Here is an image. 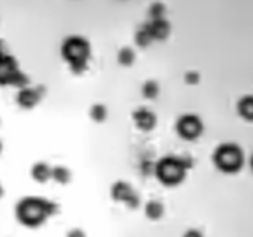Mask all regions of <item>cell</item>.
Masks as SVG:
<instances>
[{
  "instance_id": "obj_8",
  "label": "cell",
  "mask_w": 253,
  "mask_h": 237,
  "mask_svg": "<svg viewBox=\"0 0 253 237\" xmlns=\"http://www.w3.org/2000/svg\"><path fill=\"white\" fill-rule=\"evenodd\" d=\"M0 84L2 86H16L23 90V88L28 86V76H25L20 69L14 72H9V74H0Z\"/></svg>"
},
{
  "instance_id": "obj_18",
  "label": "cell",
  "mask_w": 253,
  "mask_h": 237,
  "mask_svg": "<svg viewBox=\"0 0 253 237\" xmlns=\"http://www.w3.org/2000/svg\"><path fill=\"white\" fill-rule=\"evenodd\" d=\"M18 71V63H16V58L7 53L2 55V62H0V74H9V72Z\"/></svg>"
},
{
  "instance_id": "obj_9",
  "label": "cell",
  "mask_w": 253,
  "mask_h": 237,
  "mask_svg": "<svg viewBox=\"0 0 253 237\" xmlns=\"http://www.w3.org/2000/svg\"><path fill=\"white\" fill-rule=\"evenodd\" d=\"M153 40H166L170 34V23L164 18V20H153L148 23Z\"/></svg>"
},
{
  "instance_id": "obj_19",
  "label": "cell",
  "mask_w": 253,
  "mask_h": 237,
  "mask_svg": "<svg viewBox=\"0 0 253 237\" xmlns=\"http://www.w3.org/2000/svg\"><path fill=\"white\" fill-rule=\"evenodd\" d=\"M90 118L95 123H104L107 118V107L104 104H93L90 109Z\"/></svg>"
},
{
  "instance_id": "obj_25",
  "label": "cell",
  "mask_w": 253,
  "mask_h": 237,
  "mask_svg": "<svg viewBox=\"0 0 253 237\" xmlns=\"http://www.w3.org/2000/svg\"><path fill=\"white\" fill-rule=\"evenodd\" d=\"M67 237H86V234L83 232V230H79V229H72L67 232Z\"/></svg>"
},
{
  "instance_id": "obj_4",
  "label": "cell",
  "mask_w": 253,
  "mask_h": 237,
  "mask_svg": "<svg viewBox=\"0 0 253 237\" xmlns=\"http://www.w3.org/2000/svg\"><path fill=\"white\" fill-rule=\"evenodd\" d=\"M211 160L220 172L234 174L237 170H241L243 163H245V155H243V150L237 144L229 142V144H220L214 150Z\"/></svg>"
},
{
  "instance_id": "obj_2",
  "label": "cell",
  "mask_w": 253,
  "mask_h": 237,
  "mask_svg": "<svg viewBox=\"0 0 253 237\" xmlns=\"http://www.w3.org/2000/svg\"><path fill=\"white\" fill-rule=\"evenodd\" d=\"M192 167L190 158L179 157H164L155 165V176L162 185L176 186L185 179L186 170Z\"/></svg>"
},
{
  "instance_id": "obj_20",
  "label": "cell",
  "mask_w": 253,
  "mask_h": 237,
  "mask_svg": "<svg viewBox=\"0 0 253 237\" xmlns=\"http://www.w3.org/2000/svg\"><path fill=\"white\" fill-rule=\"evenodd\" d=\"M164 14H166V5L157 2V4L150 5V18L153 20H164Z\"/></svg>"
},
{
  "instance_id": "obj_11",
  "label": "cell",
  "mask_w": 253,
  "mask_h": 237,
  "mask_svg": "<svg viewBox=\"0 0 253 237\" xmlns=\"http://www.w3.org/2000/svg\"><path fill=\"white\" fill-rule=\"evenodd\" d=\"M237 115L246 121H253V95H245L237 102Z\"/></svg>"
},
{
  "instance_id": "obj_17",
  "label": "cell",
  "mask_w": 253,
  "mask_h": 237,
  "mask_svg": "<svg viewBox=\"0 0 253 237\" xmlns=\"http://www.w3.org/2000/svg\"><path fill=\"white\" fill-rule=\"evenodd\" d=\"M71 178H72V174L67 167H63V165L53 167V179H55L58 185H67V183L71 181Z\"/></svg>"
},
{
  "instance_id": "obj_12",
  "label": "cell",
  "mask_w": 253,
  "mask_h": 237,
  "mask_svg": "<svg viewBox=\"0 0 253 237\" xmlns=\"http://www.w3.org/2000/svg\"><path fill=\"white\" fill-rule=\"evenodd\" d=\"M32 178L36 179L37 183H46L47 179L53 178V169L47 163L44 162H37L36 165L32 167Z\"/></svg>"
},
{
  "instance_id": "obj_22",
  "label": "cell",
  "mask_w": 253,
  "mask_h": 237,
  "mask_svg": "<svg viewBox=\"0 0 253 237\" xmlns=\"http://www.w3.org/2000/svg\"><path fill=\"white\" fill-rule=\"evenodd\" d=\"M139 204H141V198H139L137 192H134V194L130 195V198L125 202V205H126V207H130V209H137Z\"/></svg>"
},
{
  "instance_id": "obj_14",
  "label": "cell",
  "mask_w": 253,
  "mask_h": 237,
  "mask_svg": "<svg viewBox=\"0 0 253 237\" xmlns=\"http://www.w3.org/2000/svg\"><path fill=\"white\" fill-rule=\"evenodd\" d=\"M153 42V36H151L150 28H148V23H144L137 32H135V44L139 47H148Z\"/></svg>"
},
{
  "instance_id": "obj_15",
  "label": "cell",
  "mask_w": 253,
  "mask_h": 237,
  "mask_svg": "<svg viewBox=\"0 0 253 237\" xmlns=\"http://www.w3.org/2000/svg\"><path fill=\"white\" fill-rule=\"evenodd\" d=\"M158 83L155 81V79H148V81H144L141 86V93L144 99L148 100H155L158 97Z\"/></svg>"
},
{
  "instance_id": "obj_6",
  "label": "cell",
  "mask_w": 253,
  "mask_h": 237,
  "mask_svg": "<svg viewBox=\"0 0 253 237\" xmlns=\"http://www.w3.org/2000/svg\"><path fill=\"white\" fill-rule=\"evenodd\" d=\"M42 95H44L42 86H37V88L27 86L18 91V95H16V104L20 107H23V109H34V107L39 104Z\"/></svg>"
},
{
  "instance_id": "obj_16",
  "label": "cell",
  "mask_w": 253,
  "mask_h": 237,
  "mask_svg": "<svg viewBox=\"0 0 253 237\" xmlns=\"http://www.w3.org/2000/svg\"><path fill=\"white\" fill-rule=\"evenodd\" d=\"M118 63L122 65V67H130L132 63L135 62V51L132 49V47H128V46H125V47H122L118 51Z\"/></svg>"
},
{
  "instance_id": "obj_21",
  "label": "cell",
  "mask_w": 253,
  "mask_h": 237,
  "mask_svg": "<svg viewBox=\"0 0 253 237\" xmlns=\"http://www.w3.org/2000/svg\"><path fill=\"white\" fill-rule=\"evenodd\" d=\"M199 81H201V76H199V72L188 71L185 74V83L190 84V86H194V84H199Z\"/></svg>"
},
{
  "instance_id": "obj_7",
  "label": "cell",
  "mask_w": 253,
  "mask_h": 237,
  "mask_svg": "<svg viewBox=\"0 0 253 237\" xmlns=\"http://www.w3.org/2000/svg\"><path fill=\"white\" fill-rule=\"evenodd\" d=\"M132 119H134L135 126H137L141 132H151L157 125V116H155L153 111H150L148 107H139V109L134 111L132 115Z\"/></svg>"
},
{
  "instance_id": "obj_5",
  "label": "cell",
  "mask_w": 253,
  "mask_h": 237,
  "mask_svg": "<svg viewBox=\"0 0 253 237\" xmlns=\"http://www.w3.org/2000/svg\"><path fill=\"white\" fill-rule=\"evenodd\" d=\"M176 132L185 141H195L204 132V123L197 115H183L176 121Z\"/></svg>"
},
{
  "instance_id": "obj_13",
  "label": "cell",
  "mask_w": 253,
  "mask_h": 237,
  "mask_svg": "<svg viewBox=\"0 0 253 237\" xmlns=\"http://www.w3.org/2000/svg\"><path fill=\"white\" fill-rule=\"evenodd\" d=\"M164 211H166V207H164V204L160 200H150L144 205V214H146V218L151 221L160 220V218L164 216Z\"/></svg>"
},
{
  "instance_id": "obj_3",
  "label": "cell",
  "mask_w": 253,
  "mask_h": 237,
  "mask_svg": "<svg viewBox=\"0 0 253 237\" xmlns=\"http://www.w3.org/2000/svg\"><path fill=\"white\" fill-rule=\"evenodd\" d=\"M90 42L84 37L72 36L67 37L62 44V58L71 65V71L74 74H81L86 69V63L90 60Z\"/></svg>"
},
{
  "instance_id": "obj_24",
  "label": "cell",
  "mask_w": 253,
  "mask_h": 237,
  "mask_svg": "<svg viewBox=\"0 0 253 237\" xmlns=\"http://www.w3.org/2000/svg\"><path fill=\"white\" fill-rule=\"evenodd\" d=\"M183 237H204V236H202L201 230H197V229H188L185 234H183Z\"/></svg>"
},
{
  "instance_id": "obj_10",
  "label": "cell",
  "mask_w": 253,
  "mask_h": 237,
  "mask_svg": "<svg viewBox=\"0 0 253 237\" xmlns=\"http://www.w3.org/2000/svg\"><path fill=\"white\" fill-rule=\"evenodd\" d=\"M132 194H134V188L125 181H116L115 185L111 186V197L115 198L116 202H123L125 204L130 198Z\"/></svg>"
},
{
  "instance_id": "obj_23",
  "label": "cell",
  "mask_w": 253,
  "mask_h": 237,
  "mask_svg": "<svg viewBox=\"0 0 253 237\" xmlns=\"http://www.w3.org/2000/svg\"><path fill=\"white\" fill-rule=\"evenodd\" d=\"M155 165H157V163H153V162H150V160H146V162L141 163V170L144 172V176H151V174L155 176Z\"/></svg>"
},
{
  "instance_id": "obj_26",
  "label": "cell",
  "mask_w": 253,
  "mask_h": 237,
  "mask_svg": "<svg viewBox=\"0 0 253 237\" xmlns=\"http://www.w3.org/2000/svg\"><path fill=\"white\" fill-rule=\"evenodd\" d=\"M250 169L253 170V155H252V157H250Z\"/></svg>"
},
{
  "instance_id": "obj_1",
  "label": "cell",
  "mask_w": 253,
  "mask_h": 237,
  "mask_svg": "<svg viewBox=\"0 0 253 237\" xmlns=\"http://www.w3.org/2000/svg\"><path fill=\"white\" fill-rule=\"evenodd\" d=\"M16 218L21 225L28 229H36L55 213H58V205L55 202L41 197H25L16 204Z\"/></svg>"
}]
</instances>
